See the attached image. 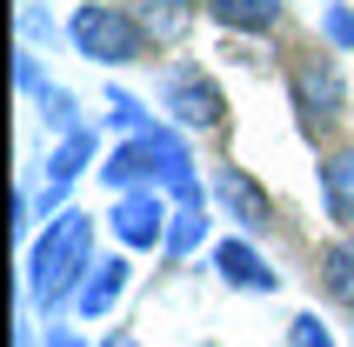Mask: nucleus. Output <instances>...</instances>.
I'll return each mask as SVG.
<instances>
[{
  "instance_id": "1",
  "label": "nucleus",
  "mask_w": 354,
  "mask_h": 347,
  "mask_svg": "<svg viewBox=\"0 0 354 347\" xmlns=\"http://www.w3.org/2000/svg\"><path fill=\"white\" fill-rule=\"evenodd\" d=\"M87 274H94V221L80 207H60L34 234V247H27V294L47 314H60V308L80 301V281Z\"/></svg>"
},
{
  "instance_id": "2",
  "label": "nucleus",
  "mask_w": 354,
  "mask_h": 347,
  "mask_svg": "<svg viewBox=\"0 0 354 347\" xmlns=\"http://www.w3.org/2000/svg\"><path fill=\"white\" fill-rule=\"evenodd\" d=\"M67 40L80 47V60H94V67H134V60H147V20L134 14V7H120V0H87V7H74V20H67Z\"/></svg>"
},
{
  "instance_id": "3",
  "label": "nucleus",
  "mask_w": 354,
  "mask_h": 347,
  "mask_svg": "<svg viewBox=\"0 0 354 347\" xmlns=\"http://www.w3.org/2000/svg\"><path fill=\"white\" fill-rule=\"evenodd\" d=\"M288 100H295L301 134H308V140H335L341 120H348V87H341V67L321 54V47H308V54L288 60Z\"/></svg>"
},
{
  "instance_id": "4",
  "label": "nucleus",
  "mask_w": 354,
  "mask_h": 347,
  "mask_svg": "<svg viewBox=\"0 0 354 347\" xmlns=\"http://www.w3.org/2000/svg\"><path fill=\"white\" fill-rule=\"evenodd\" d=\"M160 107H167L180 127H194V134L227 120V100H221L214 74H207V67H194V60H174V67L160 74Z\"/></svg>"
},
{
  "instance_id": "5",
  "label": "nucleus",
  "mask_w": 354,
  "mask_h": 347,
  "mask_svg": "<svg viewBox=\"0 0 354 347\" xmlns=\"http://www.w3.org/2000/svg\"><path fill=\"white\" fill-rule=\"evenodd\" d=\"M167 221H174V214L160 207V187L120 194L114 207H107V227L120 234V247H160V241H167Z\"/></svg>"
},
{
  "instance_id": "6",
  "label": "nucleus",
  "mask_w": 354,
  "mask_h": 347,
  "mask_svg": "<svg viewBox=\"0 0 354 347\" xmlns=\"http://www.w3.org/2000/svg\"><path fill=\"white\" fill-rule=\"evenodd\" d=\"M214 207L227 214V221H241V234H268L274 227V200H268L241 167H214Z\"/></svg>"
},
{
  "instance_id": "7",
  "label": "nucleus",
  "mask_w": 354,
  "mask_h": 347,
  "mask_svg": "<svg viewBox=\"0 0 354 347\" xmlns=\"http://www.w3.org/2000/svg\"><path fill=\"white\" fill-rule=\"evenodd\" d=\"M214 274L227 281V288H241V294H274V288H281V274L254 254V241H248V234L214 241Z\"/></svg>"
},
{
  "instance_id": "8",
  "label": "nucleus",
  "mask_w": 354,
  "mask_h": 347,
  "mask_svg": "<svg viewBox=\"0 0 354 347\" xmlns=\"http://www.w3.org/2000/svg\"><path fill=\"white\" fill-rule=\"evenodd\" d=\"M100 180H107L114 194L160 187V154H154V134H140V140H120L114 154H107V167H100Z\"/></svg>"
},
{
  "instance_id": "9",
  "label": "nucleus",
  "mask_w": 354,
  "mask_h": 347,
  "mask_svg": "<svg viewBox=\"0 0 354 347\" xmlns=\"http://www.w3.org/2000/svg\"><path fill=\"white\" fill-rule=\"evenodd\" d=\"M321 207L341 234H354V147H328L321 154Z\"/></svg>"
},
{
  "instance_id": "10",
  "label": "nucleus",
  "mask_w": 354,
  "mask_h": 347,
  "mask_svg": "<svg viewBox=\"0 0 354 347\" xmlns=\"http://www.w3.org/2000/svg\"><path fill=\"white\" fill-rule=\"evenodd\" d=\"M201 14L214 27H227V34H274L288 20V0H207Z\"/></svg>"
},
{
  "instance_id": "11",
  "label": "nucleus",
  "mask_w": 354,
  "mask_h": 347,
  "mask_svg": "<svg viewBox=\"0 0 354 347\" xmlns=\"http://www.w3.org/2000/svg\"><path fill=\"white\" fill-rule=\"evenodd\" d=\"M87 160H94V134H87V127H80V134H67V140L54 147V160H47V221H54V207L67 200V187L80 180V167H87Z\"/></svg>"
},
{
  "instance_id": "12",
  "label": "nucleus",
  "mask_w": 354,
  "mask_h": 347,
  "mask_svg": "<svg viewBox=\"0 0 354 347\" xmlns=\"http://www.w3.org/2000/svg\"><path fill=\"white\" fill-rule=\"evenodd\" d=\"M315 281H321V294H328L335 308L354 314V234H341V241H328V247H321Z\"/></svg>"
},
{
  "instance_id": "13",
  "label": "nucleus",
  "mask_w": 354,
  "mask_h": 347,
  "mask_svg": "<svg viewBox=\"0 0 354 347\" xmlns=\"http://www.w3.org/2000/svg\"><path fill=\"white\" fill-rule=\"evenodd\" d=\"M127 274H134V268H127L120 254H114V261H94V274L80 281V301H74V314L100 321V314H107V308L120 301V294H127Z\"/></svg>"
},
{
  "instance_id": "14",
  "label": "nucleus",
  "mask_w": 354,
  "mask_h": 347,
  "mask_svg": "<svg viewBox=\"0 0 354 347\" xmlns=\"http://www.w3.org/2000/svg\"><path fill=\"white\" fill-rule=\"evenodd\" d=\"M201 234H207V200H194V207H174L160 254H167V261H180V254H194V247H201Z\"/></svg>"
},
{
  "instance_id": "15",
  "label": "nucleus",
  "mask_w": 354,
  "mask_h": 347,
  "mask_svg": "<svg viewBox=\"0 0 354 347\" xmlns=\"http://www.w3.org/2000/svg\"><path fill=\"white\" fill-rule=\"evenodd\" d=\"M40 120H47V127H60V140L80 134V120H74V94H67V87H47V94H40Z\"/></svg>"
},
{
  "instance_id": "16",
  "label": "nucleus",
  "mask_w": 354,
  "mask_h": 347,
  "mask_svg": "<svg viewBox=\"0 0 354 347\" xmlns=\"http://www.w3.org/2000/svg\"><path fill=\"white\" fill-rule=\"evenodd\" d=\"M288 347H335V334L321 328V314H295L288 321Z\"/></svg>"
},
{
  "instance_id": "17",
  "label": "nucleus",
  "mask_w": 354,
  "mask_h": 347,
  "mask_svg": "<svg viewBox=\"0 0 354 347\" xmlns=\"http://www.w3.org/2000/svg\"><path fill=\"white\" fill-rule=\"evenodd\" d=\"M14 80H20V87H27V94H47V74H40L34 47H14Z\"/></svg>"
},
{
  "instance_id": "18",
  "label": "nucleus",
  "mask_w": 354,
  "mask_h": 347,
  "mask_svg": "<svg viewBox=\"0 0 354 347\" xmlns=\"http://www.w3.org/2000/svg\"><path fill=\"white\" fill-rule=\"evenodd\" d=\"M20 34H27V47H34V40H60V27L47 14H40L34 0H27V7H20Z\"/></svg>"
},
{
  "instance_id": "19",
  "label": "nucleus",
  "mask_w": 354,
  "mask_h": 347,
  "mask_svg": "<svg viewBox=\"0 0 354 347\" xmlns=\"http://www.w3.org/2000/svg\"><path fill=\"white\" fill-rule=\"evenodd\" d=\"M321 27H328V40H335V47H354V7H341V0H335Z\"/></svg>"
},
{
  "instance_id": "20",
  "label": "nucleus",
  "mask_w": 354,
  "mask_h": 347,
  "mask_svg": "<svg viewBox=\"0 0 354 347\" xmlns=\"http://www.w3.org/2000/svg\"><path fill=\"white\" fill-rule=\"evenodd\" d=\"M27 227H34V200H27V187H20L14 194V234H27Z\"/></svg>"
},
{
  "instance_id": "21",
  "label": "nucleus",
  "mask_w": 354,
  "mask_h": 347,
  "mask_svg": "<svg viewBox=\"0 0 354 347\" xmlns=\"http://www.w3.org/2000/svg\"><path fill=\"white\" fill-rule=\"evenodd\" d=\"M140 7H154V14L160 7H167V14H187V7H207V0H140Z\"/></svg>"
},
{
  "instance_id": "22",
  "label": "nucleus",
  "mask_w": 354,
  "mask_h": 347,
  "mask_svg": "<svg viewBox=\"0 0 354 347\" xmlns=\"http://www.w3.org/2000/svg\"><path fill=\"white\" fill-rule=\"evenodd\" d=\"M47 347H87V341H80V334H67V328H54V334H47Z\"/></svg>"
},
{
  "instance_id": "23",
  "label": "nucleus",
  "mask_w": 354,
  "mask_h": 347,
  "mask_svg": "<svg viewBox=\"0 0 354 347\" xmlns=\"http://www.w3.org/2000/svg\"><path fill=\"white\" fill-rule=\"evenodd\" d=\"M100 347H140V341H127V334H107V341H100Z\"/></svg>"
},
{
  "instance_id": "24",
  "label": "nucleus",
  "mask_w": 354,
  "mask_h": 347,
  "mask_svg": "<svg viewBox=\"0 0 354 347\" xmlns=\"http://www.w3.org/2000/svg\"><path fill=\"white\" fill-rule=\"evenodd\" d=\"M14 347H34V334H27V328H14Z\"/></svg>"
}]
</instances>
